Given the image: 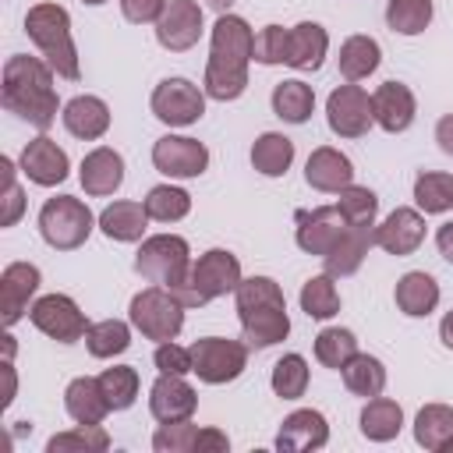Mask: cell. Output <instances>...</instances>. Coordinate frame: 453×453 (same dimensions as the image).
<instances>
[{
	"label": "cell",
	"instance_id": "6da1fadb",
	"mask_svg": "<svg viewBox=\"0 0 453 453\" xmlns=\"http://www.w3.org/2000/svg\"><path fill=\"white\" fill-rule=\"evenodd\" d=\"M57 71L42 60V57H28V53H14L4 64V85H0V103L7 113H14L18 120L46 131L57 120L60 99L53 88Z\"/></svg>",
	"mask_w": 453,
	"mask_h": 453
},
{
	"label": "cell",
	"instance_id": "7a4b0ae2",
	"mask_svg": "<svg viewBox=\"0 0 453 453\" xmlns=\"http://www.w3.org/2000/svg\"><path fill=\"white\" fill-rule=\"evenodd\" d=\"M234 304L241 319V340L248 343V350H265L290 336L287 297L273 276L241 280V287L234 290Z\"/></svg>",
	"mask_w": 453,
	"mask_h": 453
},
{
	"label": "cell",
	"instance_id": "3957f363",
	"mask_svg": "<svg viewBox=\"0 0 453 453\" xmlns=\"http://www.w3.org/2000/svg\"><path fill=\"white\" fill-rule=\"evenodd\" d=\"M25 35L35 42L42 60L57 71V78H67V81L81 78L78 46L71 39V14L60 4H53V0L32 4L25 14Z\"/></svg>",
	"mask_w": 453,
	"mask_h": 453
},
{
	"label": "cell",
	"instance_id": "277c9868",
	"mask_svg": "<svg viewBox=\"0 0 453 453\" xmlns=\"http://www.w3.org/2000/svg\"><path fill=\"white\" fill-rule=\"evenodd\" d=\"M134 273L149 283H159L173 290L177 297L188 290L191 280V248L180 234H152L138 241L134 251Z\"/></svg>",
	"mask_w": 453,
	"mask_h": 453
},
{
	"label": "cell",
	"instance_id": "5b68a950",
	"mask_svg": "<svg viewBox=\"0 0 453 453\" xmlns=\"http://www.w3.org/2000/svg\"><path fill=\"white\" fill-rule=\"evenodd\" d=\"M92 226H99V219L74 195H53L39 209V234H42V241L53 251H74V248H81L88 241Z\"/></svg>",
	"mask_w": 453,
	"mask_h": 453
},
{
	"label": "cell",
	"instance_id": "8992f818",
	"mask_svg": "<svg viewBox=\"0 0 453 453\" xmlns=\"http://www.w3.org/2000/svg\"><path fill=\"white\" fill-rule=\"evenodd\" d=\"M184 311H188V308H184V301H180L173 290L152 283V287H145V290H138V294L131 297V304H127V322H131L145 340L163 343V340H177V336H180V329H184Z\"/></svg>",
	"mask_w": 453,
	"mask_h": 453
},
{
	"label": "cell",
	"instance_id": "52a82bcc",
	"mask_svg": "<svg viewBox=\"0 0 453 453\" xmlns=\"http://www.w3.org/2000/svg\"><path fill=\"white\" fill-rule=\"evenodd\" d=\"M241 258L226 248H209L205 255H198L191 262V280H188V290L180 294L184 308H202L216 297H226L241 287Z\"/></svg>",
	"mask_w": 453,
	"mask_h": 453
},
{
	"label": "cell",
	"instance_id": "ba28073f",
	"mask_svg": "<svg viewBox=\"0 0 453 453\" xmlns=\"http://www.w3.org/2000/svg\"><path fill=\"white\" fill-rule=\"evenodd\" d=\"M248 368V343L226 340V336H202L191 343V375H198L205 386H223L241 379Z\"/></svg>",
	"mask_w": 453,
	"mask_h": 453
},
{
	"label": "cell",
	"instance_id": "9c48e42d",
	"mask_svg": "<svg viewBox=\"0 0 453 453\" xmlns=\"http://www.w3.org/2000/svg\"><path fill=\"white\" fill-rule=\"evenodd\" d=\"M205 88H198L188 78H163L152 96H149V110L159 124L166 127H191L202 120L205 113Z\"/></svg>",
	"mask_w": 453,
	"mask_h": 453
},
{
	"label": "cell",
	"instance_id": "30bf717a",
	"mask_svg": "<svg viewBox=\"0 0 453 453\" xmlns=\"http://www.w3.org/2000/svg\"><path fill=\"white\" fill-rule=\"evenodd\" d=\"M28 319H32V326H35L42 336H50V340H57V343L85 340V329L92 326V322L85 319V311L78 308V301L67 297V294H42L39 301H32Z\"/></svg>",
	"mask_w": 453,
	"mask_h": 453
},
{
	"label": "cell",
	"instance_id": "8fae6325",
	"mask_svg": "<svg viewBox=\"0 0 453 453\" xmlns=\"http://www.w3.org/2000/svg\"><path fill=\"white\" fill-rule=\"evenodd\" d=\"M326 120H329V131L340 134V138H361V134H368V127L375 124V117H372V96L361 85H354V81L333 88L329 99H326Z\"/></svg>",
	"mask_w": 453,
	"mask_h": 453
},
{
	"label": "cell",
	"instance_id": "7c38bea8",
	"mask_svg": "<svg viewBox=\"0 0 453 453\" xmlns=\"http://www.w3.org/2000/svg\"><path fill=\"white\" fill-rule=\"evenodd\" d=\"M152 166L173 180H191L209 170V149L188 134H163L152 145Z\"/></svg>",
	"mask_w": 453,
	"mask_h": 453
},
{
	"label": "cell",
	"instance_id": "4fadbf2b",
	"mask_svg": "<svg viewBox=\"0 0 453 453\" xmlns=\"http://www.w3.org/2000/svg\"><path fill=\"white\" fill-rule=\"evenodd\" d=\"M205 32V14L198 0H170L163 18L156 21V42L170 53L191 50Z\"/></svg>",
	"mask_w": 453,
	"mask_h": 453
},
{
	"label": "cell",
	"instance_id": "5bb4252c",
	"mask_svg": "<svg viewBox=\"0 0 453 453\" xmlns=\"http://www.w3.org/2000/svg\"><path fill=\"white\" fill-rule=\"evenodd\" d=\"M425 244V212L411 209V205H396L379 226H375V248H382L386 255H414Z\"/></svg>",
	"mask_w": 453,
	"mask_h": 453
},
{
	"label": "cell",
	"instance_id": "9a60e30c",
	"mask_svg": "<svg viewBox=\"0 0 453 453\" xmlns=\"http://www.w3.org/2000/svg\"><path fill=\"white\" fill-rule=\"evenodd\" d=\"M18 166H21V173H25L32 184H39V188H57V184H64L67 173H71L67 152H64L53 138H46V134L32 138V142L21 149Z\"/></svg>",
	"mask_w": 453,
	"mask_h": 453
},
{
	"label": "cell",
	"instance_id": "2e32d148",
	"mask_svg": "<svg viewBox=\"0 0 453 453\" xmlns=\"http://www.w3.org/2000/svg\"><path fill=\"white\" fill-rule=\"evenodd\" d=\"M297 248L301 251H308V255H326L333 244H336V237L347 230V219H343V212L336 209V205H319V209H301L297 216Z\"/></svg>",
	"mask_w": 453,
	"mask_h": 453
},
{
	"label": "cell",
	"instance_id": "e0dca14e",
	"mask_svg": "<svg viewBox=\"0 0 453 453\" xmlns=\"http://www.w3.org/2000/svg\"><path fill=\"white\" fill-rule=\"evenodd\" d=\"M198 407V393L191 382H184V375H163L152 382L149 389V411L159 425H170V421H188Z\"/></svg>",
	"mask_w": 453,
	"mask_h": 453
},
{
	"label": "cell",
	"instance_id": "ac0fdd59",
	"mask_svg": "<svg viewBox=\"0 0 453 453\" xmlns=\"http://www.w3.org/2000/svg\"><path fill=\"white\" fill-rule=\"evenodd\" d=\"M326 442H329V421L315 407H301V411L287 414L276 432L280 453H308V449H322Z\"/></svg>",
	"mask_w": 453,
	"mask_h": 453
},
{
	"label": "cell",
	"instance_id": "d6986e66",
	"mask_svg": "<svg viewBox=\"0 0 453 453\" xmlns=\"http://www.w3.org/2000/svg\"><path fill=\"white\" fill-rule=\"evenodd\" d=\"M39 283H42L39 265H32V262L4 265V273H0V311H4V326L7 329L28 311V301L39 290Z\"/></svg>",
	"mask_w": 453,
	"mask_h": 453
},
{
	"label": "cell",
	"instance_id": "ffe728a7",
	"mask_svg": "<svg viewBox=\"0 0 453 453\" xmlns=\"http://www.w3.org/2000/svg\"><path fill=\"white\" fill-rule=\"evenodd\" d=\"M414 113H418V103H414V92L403 81H382L372 92V117L382 131L403 134L414 124Z\"/></svg>",
	"mask_w": 453,
	"mask_h": 453
},
{
	"label": "cell",
	"instance_id": "44dd1931",
	"mask_svg": "<svg viewBox=\"0 0 453 453\" xmlns=\"http://www.w3.org/2000/svg\"><path fill=\"white\" fill-rule=\"evenodd\" d=\"M78 180H81L85 195H92V198H106V195L120 191V184H124V156L117 149H110V145H96L92 152H85Z\"/></svg>",
	"mask_w": 453,
	"mask_h": 453
},
{
	"label": "cell",
	"instance_id": "7402d4cb",
	"mask_svg": "<svg viewBox=\"0 0 453 453\" xmlns=\"http://www.w3.org/2000/svg\"><path fill=\"white\" fill-rule=\"evenodd\" d=\"M304 180H308V188H315V191L340 195L347 184H354V163H350V156H343L340 149L319 145V149H311V156H308V163H304Z\"/></svg>",
	"mask_w": 453,
	"mask_h": 453
},
{
	"label": "cell",
	"instance_id": "603a6c76",
	"mask_svg": "<svg viewBox=\"0 0 453 453\" xmlns=\"http://www.w3.org/2000/svg\"><path fill=\"white\" fill-rule=\"evenodd\" d=\"M60 120H64L67 134H74L81 142H99L110 131V106L99 96H74L64 103Z\"/></svg>",
	"mask_w": 453,
	"mask_h": 453
},
{
	"label": "cell",
	"instance_id": "cb8c5ba5",
	"mask_svg": "<svg viewBox=\"0 0 453 453\" xmlns=\"http://www.w3.org/2000/svg\"><path fill=\"white\" fill-rule=\"evenodd\" d=\"M202 88H205V96L216 99V103H234V99H241L244 88H248V60H234V57L209 53Z\"/></svg>",
	"mask_w": 453,
	"mask_h": 453
},
{
	"label": "cell",
	"instance_id": "d4e9b609",
	"mask_svg": "<svg viewBox=\"0 0 453 453\" xmlns=\"http://www.w3.org/2000/svg\"><path fill=\"white\" fill-rule=\"evenodd\" d=\"M375 244V226H350L336 237V244L322 255V265L329 276H354L368 255V248Z\"/></svg>",
	"mask_w": 453,
	"mask_h": 453
},
{
	"label": "cell",
	"instance_id": "484cf974",
	"mask_svg": "<svg viewBox=\"0 0 453 453\" xmlns=\"http://www.w3.org/2000/svg\"><path fill=\"white\" fill-rule=\"evenodd\" d=\"M393 301L396 308L407 315V319H428L435 308H439V283L432 273H421V269H411L396 280V290H393Z\"/></svg>",
	"mask_w": 453,
	"mask_h": 453
},
{
	"label": "cell",
	"instance_id": "4316f807",
	"mask_svg": "<svg viewBox=\"0 0 453 453\" xmlns=\"http://www.w3.org/2000/svg\"><path fill=\"white\" fill-rule=\"evenodd\" d=\"M64 411L71 414L74 425H103V418L110 414V403L103 396L99 379H92V375L71 379L64 389Z\"/></svg>",
	"mask_w": 453,
	"mask_h": 453
},
{
	"label": "cell",
	"instance_id": "83f0119b",
	"mask_svg": "<svg viewBox=\"0 0 453 453\" xmlns=\"http://www.w3.org/2000/svg\"><path fill=\"white\" fill-rule=\"evenodd\" d=\"M326 53H329V32L319 21H297L290 28L287 67H294V71H319Z\"/></svg>",
	"mask_w": 453,
	"mask_h": 453
},
{
	"label": "cell",
	"instance_id": "f1b7e54d",
	"mask_svg": "<svg viewBox=\"0 0 453 453\" xmlns=\"http://www.w3.org/2000/svg\"><path fill=\"white\" fill-rule=\"evenodd\" d=\"M209 53L234 57V60H255V32L241 14H219L209 32Z\"/></svg>",
	"mask_w": 453,
	"mask_h": 453
},
{
	"label": "cell",
	"instance_id": "f546056e",
	"mask_svg": "<svg viewBox=\"0 0 453 453\" xmlns=\"http://www.w3.org/2000/svg\"><path fill=\"white\" fill-rule=\"evenodd\" d=\"M145 226H149V212H145V202H113L99 212V230L117 241V244H134L145 237Z\"/></svg>",
	"mask_w": 453,
	"mask_h": 453
},
{
	"label": "cell",
	"instance_id": "4dcf8cb0",
	"mask_svg": "<svg viewBox=\"0 0 453 453\" xmlns=\"http://www.w3.org/2000/svg\"><path fill=\"white\" fill-rule=\"evenodd\" d=\"M361 435L368 442H389L400 435L403 428V407L389 396H372L365 407H361Z\"/></svg>",
	"mask_w": 453,
	"mask_h": 453
},
{
	"label": "cell",
	"instance_id": "1f68e13d",
	"mask_svg": "<svg viewBox=\"0 0 453 453\" xmlns=\"http://www.w3.org/2000/svg\"><path fill=\"white\" fill-rule=\"evenodd\" d=\"M269 103H273V113L280 120H287V124H308V117L315 113V88L308 81H301V78H287V81H280L273 88Z\"/></svg>",
	"mask_w": 453,
	"mask_h": 453
},
{
	"label": "cell",
	"instance_id": "d6a6232c",
	"mask_svg": "<svg viewBox=\"0 0 453 453\" xmlns=\"http://www.w3.org/2000/svg\"><path fill=\"white\" fill-rule=\"evenodd\" d=\"M414 442L428 453H442L453 442V407L446 403H425L414 414Z\"/></svg>",
	"mask_w": 453,
	"mask_h": 453
},
{
	"label": "cell",
	"instance_id": "836d02e7",
	"mask_svg": "<svg viewBox=\"0 0 453 453\" xmlns=\"http://www.w3.org/2000/svg\"><path fill=\"white\" fill-rule=\"evenodd\" d=\"M336 64H340V74H343L347 81H361V78H368V74L379 71V64H382V46H379L372 35H350V39L340 42Z\"/></svg>",
	"mask_w": 453,
	"mask_h": 453
},
{
	"label": "cell",
	"instance_id": "e575fe53",
	"mask_svg": "<svg viewBox=\"0 0 453 453\" xmlns=\"http://www.w3.org/2000/svg\"><path fill=\"white\" fill-rule=\"evenodd\" d=\"M294 163V142L280 131H262L251 145V166L262 177H283Z\"/></svg>",
	"mask_w": 453,
	"mask_h": 453
},
{
	"label": "cell",
	"instance_id": "d590c367",
	"mask_svg": "<svg viewBox=\"0 0 453 453\" xmlns=\"http://www.w3.org/2000/svg\"><path fill=\"white\" fill-rule=\"evenodd\" d=\"M340 375H343V386L354 396H365V400L382 396V389H386V365L372 354H361V350L340 368Z\"/></svg>",
	"mask_w": 453,
	"mask_h": 453
},
{
	"label": "cell",
	"instance_id": "8d00e7d4",
	"mask_svg": "<svg viewBox=\"0 0 453 453\" xmlns=\"http://www.w3.org/2000/svg\"><path fill=\"white\" fill-rule=\"evenodd\" d=\"M414 205L425 216H439L453 209V173L442 170H425L414 180Z\"/></svg>",
	"mask_w": 453,
	"mask_h": 453
},
{
	"label": "cell",
	"instance_id": "74e56055",
	"mask_svg": "<svg viewBox=\"0 0 453 453\" xmlns=\"http://www.w3.org/2000/svg\"><path fill=\"white\" fill-rule=\"evenodd\" d=\"M333 280H336V276H329V273H319V276H308V280H304L297 301H301V311H304L308 319L326 322V319H333V315L340 311V290H336Z\"/></svg>",
	"mask_w": 453,
	"mask_h": 453
},
{
	"label": "cell",
	"instance_id": "f35d334b",
	"mask_svg": "<svg viewBox=\"0 0 453 453\" xmlns=\"http://www.w3.org/2000/svg\"><path fill=\"white\" fill-rule=\"evenodd\" d=\"M131 329H134V326H127V322H120V319L92 322V326L85 329V347H88V354L99 357V361L117 357V354H124V350L131 347Z\"/></svg>",
	"mask_w": 453,
	"mask_h": 453
},
{
	"label": "cell",
	"instance_id": "ab89813d",
	"mask_svg": "<svg viewBox=\"0 0 453 453\" xmlns=\"http://www.w3.org/2000/svg\"><path fill=\"white\" fill-rule=\"evenodd\" d=\"M142 202H145L149 219H156V223H177L191 212V195L177 184H156V188H149V195Z\"/></svg>",
	"mask_w": 453,
	"mask_h": 453
},
{
	"label": "cell",
	"instance_id": "60d3db41",
	"mask_svg": "<svg viewBox=\"0 0 453 453\" xmlns=\"http://www.w3.org/2000/svg\"><path fill=\"white\" fill-rule=\"evenodd\" d=\"M308 361L301 354H283L276 365H273V375H269V386L280 400H301L304 389H308Z\"/></svg>",
	"mask_w": 453,
	"mask_h": 453
},
{
	"label": "cell",
	"instance_id": "b9f144b4",
	"mask_svg": "<svg viewBox=\"0 0 453 453\" xmlns=\"http://www.w3.org/2000/svg\"><path fill=\"white\" fill-rule=\"evenodd\" d=\"M432 0H389L386 4V25L396 35H421L432 25Z\"/></svg>",
	"mask_w": 453,
	"mask_h": 453
},
{
	"label": "cell",
	"instance_id": "7bdbcfd3",
	"mask_svg": "<svg viewBox=\"0 0 453 453\" xmlns=\"http://www.w3.org/2000/svg\"><path fill=\"white\" fill-rule=\"evenodd\" d=\"M357 354V336L343 326H326L319 336H315V361L326 365V368H343L350 357Z\"/></svg>",
	"mask_w": 453,
	"mask_h": 453
},
{
	"label": "cell",
	"instance_id": "ee69618b",
	"mask_svg": "<svg viewBox=\"0 0 453 453\" xmlns=\"http://www.w3.org/2000/svg\"><path fill=\"white\" fill-rule=\"evenodd\" d=\"M99 386H103V396H106L110 411H127V407L138 400L142 379H138V368H131V365H113V368H106V372L99 375Z\"/></svg>",
	"mask_w": 453,
	"mask_h": 453
},
{
	"label": "cell",
	"instance_id": "f6af8a7d",
	"mask_svg": "<svg viewBox=\"0 0 453 453\" xmlns=\"http://www.w3.org/2000/svg\"><path fill=\"white\" fill-rule=\"evenodd\" d=\"M110 449V435L99 425H74L67 432L50 435L46 453H103Z\"/></svg>",
	"mask_w": 453,
	"mask_h": 453
},
{
	"label": "cell",
	"instance_id": "bcb514c9",
	"mask_svg": "<svg viewBox=\"0 0 453 453\" xmlns=\"http://www.w3.org/2000/svg\"><path fill=\"white\" fill-rule=\"evenodd\" d=\"M336 209L343 212V219L350 226H375V216H379V195L372 188H361V184H347L336 198Z\"/></svg>",
	"mask_w": 453,
	"mask_h": 453
},
{
	"label": "cell",
	"instance_id": "7dc6e473",
	"mask_svg": "<svg viewBox=\"0 0 453 453\" xmlns=\"http://www.w3.org/2000/svg\"><path fill=\"white\" fill-rule=\"evenodd\" d=\"M195 439H198V425L188 421H170V425H159L156 435H152V449L159 453H195Z\"/></svg>",
	"mask_w": 453,
	"mask_h": 453
},
{
	"label": "cell",
	"instance_id": "c3c4849f",
	"mask_svg": "<svg viewBox=\"0 0 453 453\" xmlns=\"http://www.w3.org/2000/svg\"><path fill=\"white\" fill-rule=\"evenodd\" d=\"M287 46H290V28H283V25H265V28L255 35V60L265 64V67L287 64Z\"/></svg>",
	"mask_w": 453,
	"mask_h": 453
},
{
	"label": "cell",
	"instance_id": "681fc988",
	"mask_svg": "<svg viewBox=\"0 0 453 453\" xmlns=\"http://www.w3.org/2000/svg\"><path fill=\"white\" fill-rule=\"evenodd\" d=\"M0 170H4V216H0V223L14 226L21 219V212H25V191L14 180V163L7 156H0Z\"/></svg>",
	"mask_w": 453,
	"mask_h": 453
},
{
	"label": "cell",
	"instance_id": "f907efd6",
	"mask_svg": "<svg viewBox=\"0 0 453 453\" xmlns=\"http://www.w3.org/2000/svg\"><path fill=\"white\" fill-rule=\"evenodd\" d=\"M152 361L163 375H188L191 372V347H180L177 340H163V343H156Z\"/></svg>",
	"mask_w": 453,
	"mask_h": 453
},
{
	"label": "cell",
	"instance_id": "816d5d0a",
	"mask_svg": "<svg viewBox=\"0 0 453 453\" xmlns=\"http://www.w3.org/2000/svg\"><path fill=\"white\" fill-rule=\"evenodd\" d=\"M170 0H120V14L131 25H156Z\"/></svg>",
	"mask_w": 453,
	"mask_h": 453
},
{
	"label": "cell",
	"instance_id": "f5cc1de1",
	"mask_svg": "<svg viewBox=\"0 0 453 453\" xmlns=\"http://www.w3.org/2000/svg\"><path fill=\"white\" fill-rule=\"evenodd\" d=\"M226 449H230L226 432H219V428H198L195 453H226Z\"/></svg>",
	"mask_w": 453,
	"mask_h": 453
},
{
	"label": "cell",
	"instance_id": "db71d44e",
	"mask_svg": "<svg viewBox=\"0 0 453 453\" xmlns=\"http://www.w3.org/2000/svg\"><path fill=\"white\" fill-rule=\"evenodd\" d=\"M435 142H439V149H442L446 156H453V113L439 117V124H435Z\"/></svg>",
	"mask_w": 453,
	"mask_h": 453
},
{
	"label": "cell",
	"instance_id": "11a10c76",
	"mask_svg": "<svg viewBox=\"0 0 453 453\" xmlns=\"http://www.w3.org/2000/svg\"><path fill=\"white\" fill-rule=\"evenodd\" d=\"M435 248H439V255L453 265V219H449V223H442V226L435 230Z\"/></svg>",
	"mask_w": 453,
	"mask_h": 453
},
{
	"label": "cell",
	"instance_id": "9f6ffc18",
	"mask_svg": "<svg viewBox=\"0 0 453 453\" xmlns=\"http://www.w3.org/2000/svg\"><path fill=\"white\" fill-rule=\"evenodd\" d=\"M439 340L453 350V311H446V315H442V322H439Z\"/></svg>",
	"mask_w": 453,
	"mask_h": 453
},
{
	"label": "cell",
	"instance_id": "6f0895ef",
	"mask_svg": "<svg viewBox=\"0 0 453 453\" xmlns=\"http://www.w3.org/2000/svg\"><path fill=\"white\" fill-rule=\"evenodd\" d=\"M4 375H7V393H4V407L14 400V389H18V379H14V365L4 361Z\"/></svg>",
	"mask_w": 453,
	"mask_h": 453
},
{
	"label": "cell",
	"instance_id": "680465c9",
	"mask_svg": "<svg viewBox=\"0 0 453 453\" xmlns=\"http://www.w3.org/2000/svg\"><path fill=\"white\" fill-rule=\"evenodd\" d=\"M230 4H234V0H209V7H216L219 14H226V7H230Z\"/></svg>",
	"mask_w": 453,
	"mask_h": 453
},
{
	"label": "cell",
	"instance_id": "91938a15",
	"mask_svg": "<svg viewBox=\"0 0 453 453\" xmlns=\"http://www.w3.org/2000/svg\"><path fill=\"white\" fill-rule=\"evenodd\" d=\"M81 4H88V7H99V4H106V0H81Z\"/></svg>",
	"mask_w": 453,
	"mask_h": 453
}]
</instances>
